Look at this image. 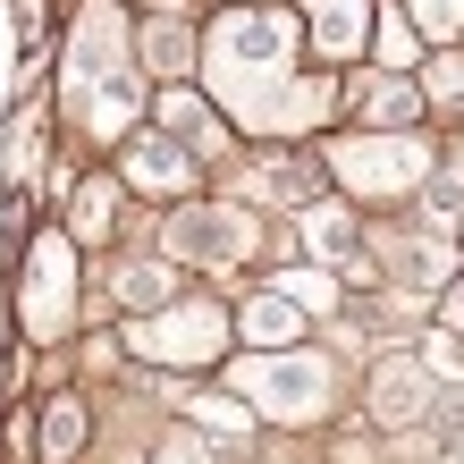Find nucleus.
Here are the masks:
<instances>
[{
    "label": "nucleus",
    "mask_w": 464,
    "mask_h": 464,
    "mask_svg": "<svg viewBox=\"0 0 464 464\" xmlns=\"http://www.w3.org/2000/svg\"><path fill=\"white\" fill-rule=\"evenodd\" d=\"M295 51H304V34H295V9H279V0L220 9L195 43L203 102L245 135H304L321 119H338V85L330 76H304Z\"/></svg>",
    "instance_id": "f257e3e1"
},
{
    "label": "nucleus",
    "mask_w": 464,
    "mask_h": 464,
    "mask_svg": "<svg viewBox=\"0 0 464 464\" xmlns=\"http://www.w3.org/2000/svg\"><path fill=\"white\" fill-rule=\"evenodd\" d=\"M135 25L127 9H111V0H85L76 9V34H68V102L76 119H85L93 135L127 127L135 135Z\"/></svg>",
    "instance_id": "f03ea898"
},
{
    "label": "nucleus",
    "mask_w": 464,
    "mask_h": 464,
    "mask_svg": "<svg viewBox=\"0 0 464 464\" xmlns=\"http://www.w3.org/2000/svg\"><path fill=\"white\" fill-rule=\"evenodd\" d=\"M228 389H237V405L254 422L304 430V422H330L338 372H330V354H313V346H279V354H237V363H228Z\"/></svg>",
    "instance_id": "7ed1b4c3"
},
{
    "label": "nucleus",
    "mask_w": 464,
    "mask_h": 464,
    "mask_svg": "<svg viewBox=\"0 0 464 464\" xmlns=\"http://www.w3.org/2000/svg\"><path fill=\"white\" fill-rule=\"evenodd\" d=\"M430 169H440V160H430L422 135H338V144H321V178H338L346 195H363V203L422 195Z\"/></svg>",
    "instance_id": "20e7f679"
},
{
    "label": "nucleus",
    "mask_w": 464,
    "mask_h": 464,
    "mask_svg": "<svg viewBox=\"0 0 464 464\" xmlns=\"http://www.w3.org/2000/svg\"><path fill=\"white\" fill-rule=\"evenodd\" d=\"M127 354H144L160 372H211L228 363V304H211V295H178V304L144 313L127 330Z\"/></svg>",
    "instance_id": "39448f33"
},
{
    "label": "nucleus",
    "mask_w": 464,
    "mask_h": 464,
    "mask_svg": "<svg viewBox=\"0 0 464 464\" xmlns=\"http://www.w3.org/2000/svg\"><path fill=\"white\" fill-rule=\"evenodd\" d=\"M254 245H262V220L245 203H178L160 220V262L169 270H237V262H254Z\"/></svg>",
    "instance_id": "423d86ee"
},
{
    "label": "nucleus",
    "mask_w": 464,
    "mask_h": 464,
    "mask_svg": "<svg viewBox=\"0 0 464 464\" xmlns=\"http://www.w3.org/2000/svg\"><path fill=\"white\" fill-rule=\"evenodd\" d=\"M68 321H76V245L60 228H43L17 254V330L51 346V338H68Z\"/></svg>",
    "instance_id": "0eeeda50"
},
{
    "label": "nucleus",
    "mask_w": 464,
    "mask_h": 464,
    "mask_svg": "<svg viewBox=\"0 0 464 464\" xmlns=\"http://www.w3.org/2000/svg\"><path fill=\"white\" fill-rule=\"evenodd\" d=\"M195 160H186L169 135H152V127H135V135H119V195H152V203H186L195 195Z\"/></svg>",
    "instance_id": "6e6552de"
},
{
    "label": "nucleus",
    "mask_w": 464,
    "mask_h": 464,
    "mask_svg": "<svg viewBox=\"0 0 464 464\" xmlns=\"http://www.w3.org/2000/svg\"><path fill=\"white\" fill-rule=\"evenodd\" d=\"M338 111L354 119V135H414V119H422V93H414V76L363 68L354 85H338Z\"/></svg>",
    "instance_id": "1a4fd4ad"
},
{
    "label": "nucleus",
    "mask_w": 464,
    "mask_h": 464,
    "mask_svg": "<svg viewBox=\"0 0 464 464\" xmlns=\"http://www.w3.org/2000/svg\"><path fill=\"white\" fill-rule=\"evenodd\" d=\"M430 397H440V380L422 372V354L389 346V354L372 363V422H380V430H414V422H430Z\"/></svg>",
    "instance_id": "9d476101"
},
{
    "label": "nucleus",
    "mask_w": 464,
    "mask_h": 464,
    "mask_svg": "<svg viewBox=\"0 0 464 464\" xmlns=\"http://www.w3.org/2000/svg\"><path fill=\"white\" fill-rule=\"evenodd\" d=\"M152 135H169L195 169H203V160H228V119L211 111L203 93H186V85H160L152 93Z\"/></svg>",
    "instance_id": "9b49d317"
},
{
    "label": "nucleus",
    "mask_w": 464,
    "mask_h": 464,
    "mask_svg": "<svg viewBox=\"0 0 464 464\" xmlns=\"http://www.w3.org/2000/svg\"><path fill=\"white\" fill-rule=\"evenodd\" d=\"M295 237H304V254H313V270H330V262H346L354 279H363V254H372V228L354 220V203H304V211H295Z\"/></svg>",
    "instance_id": "f8f14e48"
},
{
    "label": "nucleus",
    "mask_w": 464,
    "mask_h": 464,
    "mask_svg": "<svg viewBox=\"0 0 464 464\" xmlns=\"http://www.w3.org/2000/svg\"><path fill=\"white\" fill-rule=\"evenodd\" d=\"M254 203H287V211L321 203V160L313 152H254L245 160V211Z\"/></svg>",
    "instance_id": "ddd939ff"
},
{
    "label": "nucleus",
    "mask_w": 464,
    "mask_h": 464,
    "mask_svg": "<svg viewBox=\"0 0 464 464\" xmlns=\"http://www.w3.org/2000/svg\"><path fill=\"white\" fill-rule=\"evenodd\" d=\"M372 254H380V270L405 287V295H440L448 279H456V254L440 237H422V228H405V237H372Z\"/></svg>",
    "instance_id": "4468645a"
},
{
    "label": "nucleus",
    "mask_w": 464,
    "mask_h": 464,
    "mask_svg": "<svg viewBox=\"0 0 464 464\" xmlns=\"http://www.w3.org/2000/svg\"><path fill=\"white\" fill-rule=\"evenodd\" d=\"M228 338H245V354H279V346H304V338H313V321L295 313L279 287H254V295L228 313Z\"/></svg>",
    "instance_id": "2eb2a0df"
},
{
    "label": "nucleus",
    "mask_w": 464,
    "mask_h": 464,
    "mask_svg": "<svg viewBox=\"0 0 464 464\" xmlns=\"http://www.w3.org/2000/svg\"><path fill=\"white\" fill-rule=\"evenodd\" d=\"M295 34H304L321 60H363L372 0H295Z\"/></svg>",
    "instance_id": "dca6fc26"
},
{
    "label": "nucleus",
    "mask_w": 464,
    "mask_h": 464,
    "mask_svg": "<svg viewBox=\"0 0 464 464\" xmlns=\"http://www.w3.org/2000/svg\"><path fill=\"white\" fill-rule=\"evenodd\" d=\"M76 448H85V397H51L34 414V464H76Z\"/></svg>",
    "instance_id": "f3484780"
},
{
    "label": "nucleus",
    "mask_w": 464,
    "mask_h": 464,
    "mask_svg": "<svg viewBox=\"0 0 464 464\" xmlns=\"http://www.w3.org/2000/svg\"><path fill=\"white\" fill-rule=\"evenodd\" d=\"M135 60H144V76H160V85H186V68H195V34H186L178 17H152L144 34H135Z\"/></svg>",
    "instance_id": "a211bd4d"
},
{
    "label": "nucleus",
    "mask_w": 464,
    "mask_h": 464,
    "mask_svg": "<svg viewBox=\"0 0 464 464\" xmlns=\"http://www.w3.org/2000/svg\"><path fill=\"white\" fill-rule=\"evenodd\" d=\"M119 211H127V195H119V178H93L85 195H76V211H68V245H111L119 237Z\"/></svg>",
    "instance_id": "6ab92c4d"
},
{
    "label": "nucleus",
    "mask_w": 464,
    "mask_h": 464,
    "mask_svg": "<svg viewBox=\"0 0 464 464\" xmlns=\"http://www.w3.org/2000/svg\"><path fill=\"white\" fill-rule=\"evenodd\" d=\"M111 295L127 313H160V304H178V270L169 262H119L111 270Z\"/></svg>",
    "instance_id": "aec40b11"
},
{
    "label": "nucleus",
    "mask_w": 464,
    "mask_h": 464,
    "mask_svg": "<svg viewBox=\"0 0 464 464\" xmlns=\"http://www.w3.org/2000/svg\"><path fill=\"white\" fill-rule=\"evenodd\" d=\"M287 295L295 313L304 321H330V313H346V287H338V270H279V279H270Z\"/></svg>",
    "instance_id": "412c9836"
},
{
    "label": "nucleus",
    "mask_w": 464,
    "mask_h": 464,
    "mask_svg": "<svg viewBox=\"0 0 464 464\" xmlns=\"http://www.w3.org/2000/svg\"><path fill=\"white\" fill-rule=\"evenodd\" d=\"M363 51H380V68H389V76H405V68H414V51H422V34H414V25H405L397 9H372Z\"/></svg>",
    "instance_id": "4be33fe9"
},
{
    "label": "nucleus",
    "mask_w": 464,
    "mask_h": 464,
    "mask_svg": "<svg viewBox=\"0 0 464 464\" xmlns=\"http://www.w3.org/2000/svg\"><path fill=\"white\" fill-rule=\"evenodd\" d=\"M186 405V422H195V440H245L254 430V414H245L237 397H178Z\"/></svg>",
    "instance_id": "5701e85b"
},
{
    "label": "nucleus",
    "mask_w": 464,
    "mask_h": 464,
    "mask_svg": "<svg viewBox=\"0 0 464 464\" xmlns=\"http://www.w3.org/2000/svg\"><path fill=\"white\" fill-rule=\"evenodd\" d=\"M422 43H464V0H405L397 9Z\"/></svg>",
    "instance_id": "b1692460"
},
{
    "label": "nucleus",
    "mask_w": 464,
    "mask_h": 464,
    "mask_svg": "<svg viewBox=\"0 0 464 464\" xmlns=\"http://www.w3.org/2000/svg\"><path fill=\"white\" fill-rule=\"evenodd\" d=\"M34 144H43V119H34V102L9 119V195H25L34 186Z\"/></svg>",
    "instance_id": "393cba45"
},
{
    "label": "nucleus",
    "mask_w": 464,
    "mask_h": 464,
    "mask_svg": "<svg viewBox=\"0 0 464 464\" xmlns=\"http://www.w3.org/2000/svg\"><path fill=\"white\" fill-rule=\"evenodd\" d=\"M430 440H440V456H448V464H464V380L430 397Z\"/></svg>",
    "instance_id": "a878e982"
},
{
    "label": "nucleus",
    "mask_w": 464,
    "mask_h": 464,
    "mask_svg": "<svg viewBox=\"0 0 464 464\" xmlns=\"http://www.w3.org/2000/svg\"><path fill=\"white\" fill-rule=\"evenodd\" d=\"M43 34H51V0H17V43L43 51Z\"/></svg>",
    "instance_id": "bb28decb"
},
{
    "label": "nucleus",
    "mask_w": 464,
    "mask_h": 464,
    "mask_svg": "<svg viewBox=\"0 0 464 464\" xmlns=\"http://www.w3.org/2000/svg\"><path fill=\"white\" fill-rule=\"evenodd\" d=\"M440 313H448V330H464V270H456V279L440 287Z\"/></svg>",
    "instance_id": "cd10ccee"
},
{
    "label": "nucleus",
    "mask_w": 464,
    "mask_h": 464,
    "mask_svg": "<svg viewBox=\"0 0 464 464\" xmlns=\"http://www.w3.org/2000/svg\"><path fill=\"white\" fill-rule=\"evenodd\" d=\"M228 9H254V0H228Z\"/></svg>",
    "instance_id": "c85d7f7f"
},
{
    "label": "nucleus",
    "mask_w": 464,
    "mask_h": 464,
    "mask_svg": "<svg viewBox=\"0 0 464 464\" xmlns=\"http://www.w3.org/2000/svg\"><path fill=\"white\" fill-rule=\"evenodd\" d=\"M456 237H464V220H456Z\"/></svg>",
    "instance_id": "c756f323"
}]
</instances>
